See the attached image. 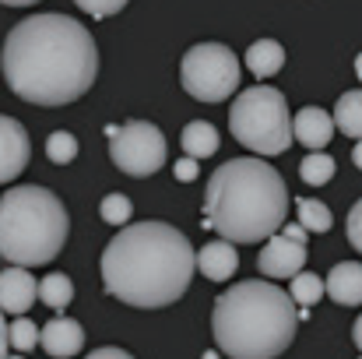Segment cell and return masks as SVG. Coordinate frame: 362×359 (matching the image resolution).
<instances>
[{
	"label": "cell",
	"mask_w": 362,
	"mask_h": 359,
	"mask_svg": "<svg viewBox=\"0 0 362 359\" xmlns=\"http://www.w3.org/2000/svg\"><path fill=\"white\" fill-rule=\"evenodd\" d=\"M0 71L18 99L32 106H67L95 85L99 46L78 18L39 11L7 32Z\"/></svg>",
	"instance_id": "1"
},
{
	"label": "cell",
	"mask_w": 362,
	"mask_h": 359,
	"mask_svg": "<svg viewBox=\"0 0 362 359\" xmlns=\"http://www.w3.org/2000/svg\"><path fill=\"white\" fill-rule=\"evenodd\" d=\"M194 268L190 239L158 219L120 229L103 250L106 292L137 310H162L183 300Z\"/></svg>",
	"instance_id": "2"
},
{
	"label": "cell",
	"mask_w": 362,
	"mask_h": 359,
	"mask_svg": "<svg viewBox=\"0 0 362 359\" xmlns=\"http://www.w3.org/2000/svg\"><path fill=\"white\" fill-rule=\"evenodd\" d=\"M288 187L281 173L264 159H229L222 162L204 190V226L226 243H260L271 239L288 215Z\"/></svg>",
	"instance_id": "3"
},
{
	"label": "cell",
	"mask_w": 362,
	"mask_h": 359,
	"mask_svg": "<svg viewBox=\"0 0 362 359\" xmlns=\"http://www.w3.org/2000/svg\"><path fill=\"white\" fill-rule=\"evenodd\" d=\"M296 307L271 282H236L215 300L211 335L229 359H278L296 338Z\"/></svg>",
	"instance_id": "4"
},
{
	"label": "cell",
	"mask_w": 362,
	"mask_h": 359,
	"mask_svg": "<svg viewBox=\"0 0 362 359\" xmlns=\"http://www.w3.org/2000/svg\"><path fill=\"white\" fill-rule=\"evenodd\" d=\"M71 233V215L64 201L35 183L11 187L0 198V257L14 268L49 264Z\"/></svg>",
	"instance_id": "5"
},
{
	"label": "cell",
	"mask_w": 362,
	"mask_h": 359,
	"mask_svg": "<svg viewBox=\"0 0 362 359\" xmlns=\"http://www.w3.org/2000/svg\"><path fill=\"white\" fill-rule=\"evenodd\" d=\"M229 130L243 148L257 155H281L292 144V117L288 103L278 89L257 85L233 99L229 110Z\"/></svg>",
	"instance_id": "6"
},
{
	"label": "cell",
	"mask_w": 362,
	"mask_h": 359,
	"mask_svg": "<svg viewBox=\"0 0 362 359\" xmlns=\"http://www.w3.org/2000/svg\"><path fill=\"white\" fill-rule=\"evenodd\" d=\"M240 57L222 42H197L180 60V85L197 103H222L240 89Z\"/></svg>",
	"instance_id": "7"
},
{
	"label": "cell",
	"mask_w": 362,
	"mask_h": 359,
	"mask_svg": "<svg viewBox=\"0 0 362 359\" xmlns=\"http://www.w3.org/2000/svg\"><path fill=\"white\" fill-rule=\"evenodd\" d=\"M110 159L127 176H151L165 166V134L148 120H130L123 127H106Z\"/></svg>",
	"instance_id": "8"
},
{
	"label": "cell",
	"mask_w": 362,
	"mask_h": 359,
	"mask_svg": "<svg viewBox=\"0 0 362 359\" xmlns=\"http://www.w3.org/2000/svg\"><path fill=\"white\" fill-rule=\"evenodd\" d=\"M306 264V233L299 226H285L264 243L257 268L264 278H296Z\"/></svg>",
	"instance_id": "9"
},
{
	"label": "cell",
	"mask_w": 362,
	"mask_h": 359,
	"mask_svg": "<svg viewBox=\"0 0 362 359\" xmlns=\"http://www.w3.org/2000/svg\"><path fill=\"white\" fill-rule=\"evenodd\" d=\"M28 159H32V141L25 123L0 113V183L18 180L28 169Z\"/></svg>",
	"instance_id": "10"
},
{
	"label": "cell",
	"mask_w": 362,
	"mask_h": 359,
	"mask_svg": "<svg viewBox=\"0 0 362 359\" xmlns=\"http://www.w3.org/2000/svg\"><path fill=\"white\" fill-rule=\"evenodd\" d=\"M39 349L57 359H71L85 349V328L74 317H57L46 328H39Z\"/></svg>",
	"instance_id": "11"
},
{
	"label": "cell",
	"mask_w": 362,
	"mask_h": 359,
	"mask_svg": "<svg viewBox=\"0 0 362 359\" xmlns=\"http://www.w3.org/2000/svg\"><path fill=\"white\" fill-rule=\"evenodd\" d=\"M35 303V278L25 268H4L0 271V314L25 317Z\"/></svg>",
	"instance_id": "12"
},
{
	"label": "cell",
	"mask_w": 362,
	"mask_h": 359,
	"mask_svg": "<svg viewBox=\"0 0 362 359\" xmlns=\"http://www.w3.org/2000/svg\"><path fill=\"white\" fill-rule=\"evenodd\" d=\"M331 137H334V123H331V113H327V110H320V106H303V110L292 117V141L306 144L310 152H324Z\"/></svg>",
	"instance_id": "13"
},
{
	"label": "cell",
	"mask_w": 362,
	"mask_h": 359,
	"mask_svg": "<svg viewBox=\"0 0 362 359\" xmlns=\"http://www.w3.org/2000/svg\"><path fill=\"white\" fill-rule=\"evenodd\" d=\"M194 264H197V271H201L204 278H211V282H226V278L236 275V268H240V253H236L233 243H226V239H211V243H204V246L194 253Z\"/></svg>",
	"instance_id": "14"
},
{
	"label": "cell",
	"mask_w": 362,
	"mask_h": 359,
	"mask_svg": "<svg viewBox=\"0 0 362 359\" xmlns=\"http://www.w3.org/2000/svg\"><path fill=\"white\" fill-rule=\"evenodd\" d=\"M324 296H331L341 307H359L362 303V264L359 261H341L331 268L324 282Z\"/></svg>",
	"instance_id": "15"
},
{
	"label": "cell",
	"mask_w": 362,
	"mask_h": 359,
	"mask_svg": "<svg viewBox=\"0 0 362 359\" xmlns=\"http://www.w3.org/2000/svg\"><path fill=\"white\" fill-rule=\"evenodd\" d=\"M180 144H183L187 159H194V162L197 159H208V155L218 152V130L208 120H190L183 127V134H180Z\"/></svg>",
	"instance_id": "16"
},
{
	"label": "cell",
	"mask_w": 362,
	"mask_h": 359,
	"mask_svg": "<svg viewBox=\"0 0 362 359\" xmlns=\"http://www.w3.org/2000/svg\"><path fill=\"white\" fill-rule=\"evenodd\" d=\"M246 67H250V74H257V78L278 74V71L285 67V50H281V42H278V39H257V42L246 50Z\"/></svg>",
	"instance_id": "17"
},
{
	"label": "cell",
	"mask_w": 362,
	"mask_h": 359,
	"mask_svg": "<svg viewBox=\"0 0 362 359\" xmlns=\"http://www.w3.org/2000/svg\"><path fill=\"white\" fill-rule=\"evenodd\" d=\"M331 123H334L345 137L359 141L362 137V92L359 89H349V92L334 103V117H331Z\"/></svg>",
	"instance_id": "18"
},
{
	"label": "cell",
	"mask_w": 362,
	"mask_h": 359,
	"mask_svg": "<svg viewBox=\"0 0 362 359\" xmlns=\"http://www.w3.org/2000/svg\"><path fill=\"white\" fill-rule=\"evenodd\" d=\"M35 300H42L49 310H67L74 300V282L64 271H53L42 282H35Z\"/></svg>",
	"instance_id": "19"
},
{
	"label": "cell",
	"mask_w": 362,
	"mask_h": 359,
	"mask_svg": "<svg viewBox=\"0 0 362 359\" xmlns=\"http://www.w3.org/2000/svg\"><path fill=\"white\" fill-rule=\"evenodd\" d=\"M334 173H338V162H334V155H327V152H310V155L299 162V176H303V183H310V187L331 183Z\"/></svg>",
	"instance_id": "20"
},
{
	"label": "cell",
	"mask_w": 362,
	"mask_h": 359,
	"mask_svg": "<svg viewBox=\"0 0 362 359\" xmlns=\"http://www.w3.org/2000/svg\"><path fill=\"white\" fill-rule=\"evenodd\" d=\"M296 215H299V229L306 233H327L331 226H334V219H331V208L324 205V201H317V198H299L296 201Z\"/></svg>",
	"instance_id": "21"
},
{
	"label": "cell",
	"mask_w": 362,
	"mask_h": 359,
	"mask_svg": "<svg viewBox=\"0 0 362 359\" xmlns=\"http://www.w3.org/2000/svg\"><path fill=\"white\" fill-rule=\"evenodd\" d=\"M288 300H292V307H296V310H310L313 303H320V300H324V278H320V275H313V271H299V275L292 278Z\"/></svg>",
	"instance_id": "22"
},
{
	"label": "cell",
	"mask_w": 362,
	"mask_h": 359,
	"mask_svg": "<svg viewBox=\"0 0 362 359\" xmlns=\"http://www.w3.org/2000/svg\"><path fill=\"white\" fill-rule=\"evenodd\" d=\"M7 349H14V356H25L32 349H39V328L28 317H18L7 324Z\"/></svg>",
	"instance_id": "23"
},
{
	"label": "cell",
	"mask_w": 362,
	"mask_h": 359,
	"mask_svg": "<svg viewBox=\"0 0 362 359\" xmlns=\"http://www.w3.org/2000/svg\"><path fill=\"white\" fill-rule=\"evenodd\" d=\"M46 159H49L53 166L74 162V159H78V137H74L71 130H53V134L46 137Z\"/></svg>",
	"instance_id": "24"
},
{
	"label": "cell",
	"mask_w": 362,
	"mask_h": 359,
	"mask_svg": "<svg viewBox=\"0 0 362 359\" xmlns=\"http://www.w3.org/2000/svg\"><path fill=\"white\" fill-rule=\"evenodd\" d=\"M99 215L110 222V226H127L130 215H134V205L127 194H106L103 205H99Z\"/></svg>",
	"instance_id": "25"
},
{
	"label": "cell",
	"mask_w": 362,
	"mask_h": 359,
	"mask_svg": "<svg viewBox=\"0 0 362 359\" xmlns=\"http://www.w3.org/2000/svg\"><path fill=\"white\" fill-rule=\"evenodd\" d=\"M78 7L81 11H88V14H95V18H110V14H120L123 7H127V0H78Z\"/></svg>",
	"instance_id": "26"
},
{
	"label": "cell",
	"mask_w": 362,
	"mask_h": 359,
	"mask_svg": "<svg viewBox=\"0 0 362 359\" xmlns=\"http://www.w3.org/2000/svg\"><path fill=\"white\" fill-rule=\"evenodd\" d=\"M359 219H362V201L359 205H352V212H349V243L362 250V229H359Z\"/></svg>",
	"instance_id": "27"
},
{
	"label": "cell",
	"mask_w": 362,
	"mask_h": 359,
	"mask_svg": "<svg viewBox=\"0 0 362 359\" xmlns=\"http://www.w3.org/2000/svg\"><path fill=\"white\" fill-rule=\"evenodd\" d=\"M173 176H176L180 183H194V180H197V162L183 155V159H180V162L173 166Z\"/></svg>",
	"instance_id": "28"
},
{
	"label": "cell",
	"mask_w": 362,
	"mask_h": 359,
	"mask_svg": "<svg viewBox=\"0 0 362 359\" xmlns=\"http://www.w3.org/2000/svg\"><path fill=\"white\" fill-rule=\"evenodd\" d=\"M85 359H134L130 353H123L117 346H103V349H95V353H88Z\"/></svg>",
	"instance_id": "29"
},
{
	"label": "cell",
	"mask_w": 362,
	"mask_h": 359,
	"mask_svg": "<svg viewBox=\"0 0 362 359\" xmlns=\"http://www.w3.org/2000/svg\"><path fill=\"white\" fill-rule=\"evenodd\" d=\"M0 359H7V321L0 314Z\"/></svg>",
	"instance_id": "30"
},
{
	"label": "cell",
	"mask_w": 362,
	"mask_h": 359,
	"mask_svg": "<svg viewBox=\"0 0 362 359\" xmlns=\"http://www.w3.org/2000/svg\"><path fill=\"white\" fill-rule=\"evenodd\" d=\"M352 338H356V346H362V321L352 324Z\"/></svg>",
	"instance_id": "31"
},
{
	"label": "cell",
	"mask_w": 362,
	"mask_h": 359,
	"mask_svg": "<svg viewBox=\"0 0 362 359\" xmlns=\"http://www.w3.org/2000/svg\"><path fill=\"white\" fill-rule=\"evenodd\" d=\"M352 162H356V166H362V144H356V148H352Z\"/></svg>",
	"instance_id": "32"
},
{
	"label": "cell",
	"mask_w": 362,
	"mask_h": 359,
	"mask_svg": "<svg viewBox=\"0 0 362 359\" xmlns=\"http://www.w3.org/2000/svg\"><path fill=\"white\" fill-rule=\"evenodd\" d=\"M7 359H28V356H14V353H7Z\"/></svg>",
	"instance_id": "33"
}]
</instances>
